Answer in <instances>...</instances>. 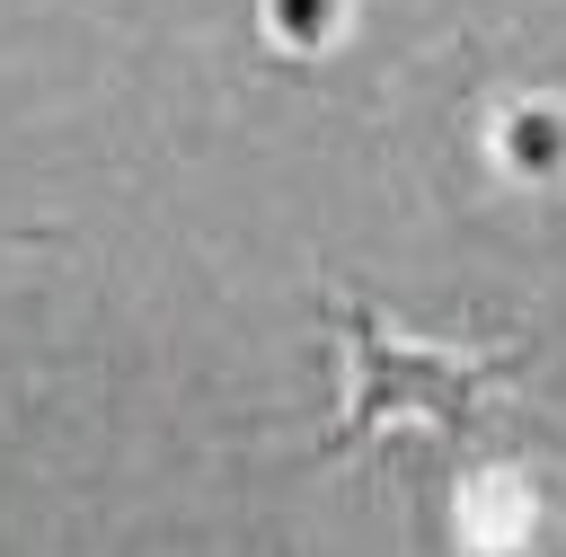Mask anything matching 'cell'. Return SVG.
Returning <instances> with one entry per match:
<instances>
[{
	"label": "cell",
	"mask_w": 566,
	"mask_h": 557,
	"mask_svg": "<svg viewBox=\"0 0 566 557\" xmlns=\"http://www.w3.org/2000/svg\"><path fill=\"white\" fill-rule=\"evenodd\" d=\"M327 318H336L345 371H354L336 442H354V433H371V424H442V433H460V424L478 416V398H486L504 371H522V345H495V354L416 345V336H398L380 309H354V301H327Z\"/></svg>",
	"instance_id": "6da1fadb"
}]
</instances>
